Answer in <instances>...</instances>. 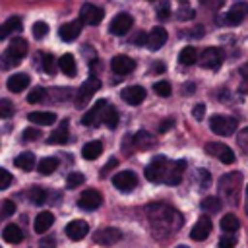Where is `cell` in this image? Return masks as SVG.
I'll use <instances>...</instances> for the list:
<instances>
[{
	"instance_id": "cell-1",
	"label": "cell",
	"mask_w": 248,
	"mask_h": 248,
	"mask_svg": "<svg viewBox=\"0 0 248 248\" xmlns=\"http://www.w3.org/2000/svg\"><path fill=\"white\" fill-rule=\"evenodd\" d=\"M145 213L149 217V223L155 231H165V232H174L182 227V213L176 211L174 207L167 203H149L145 207Z\"/></svg>"
},
{
	"instance_id": "cell-2",
	"label": "cell",
	"mask_w": 248,
	"mask_h": 248,
	"mask_svg": "<svg viewBox=\"0 0 248 248\" xmlns=\"http://www.w3.org/2000/svg\"><path fill=\"white\" fill-rule=\"evenodd\" d=\"M27 54V41L25 39H14L8 48L4 50L2 54V62H4V68H12V66H17L23 56Z\"/></svg>"
},
{
	"instance_id": "cell-3",
	"label": "cell",
	"mask_w": 248,
	"mask_h": 248,
	"mask_svg": "<svg viewBox=\"0 0 248 248\" xmlns=\"http://www.w3.org/2000/svg\"><path fill=\"white\" fill-rule=\"evenodd\" d=\"M240 180H242V176H240L238 172L225 174V176L219 180V190H221V194H223L231 203H236V200H238Z\"/></svg>"
},
{
	"instance_id": "cell-4",
	"label": "cell",
	"mask_w": 248,
	"mask_h": 248,
	"mask_svg": "<svg viewBox=\"0 0 248 248\" xmlns=\"http://www.w3.org/2000/svg\"><path fill=\"white\" fill-rule=\"evenodd\" d=\"M167 169H169L167 157H165V155H155L153 161L145 167V178H147L149 182H165Z\"/></svg>"
},
{
	"instance_id": "cell-5",
	"label": "cell",
	"mask_w": 248,
	"mask_h": 248,
	"mask_svg": "<svg viewBox=\"0 0 248 248\" xmlns=\"http://www.w3.org/2000/svg\"><path fill=\"white\" fill-rule=\"evenodd\" d=\"M209 128L217 136H231L236 130V118L225 116V114H215L209 120Z\"/></svg>"
},
{
	"instance_id": "cell-6",
	"label": "cell",
	"mask_w": 248,
	"mask_h": 248,
	"mask_svg": "<svg viewBox=\"0 0 248 248\" xmlns=\"http://www.w3.org/2000/svg\"><path fill=\"white\" fill-rule=\"evenodd\" d=\"M99 87H101V81H99L97 78H89V79H85V81L79 85L78 93H76V107H78V108H83V107L91 101L93 93L99 91Z\"/></svg>"
},
{
	"instance_id": "cell-7",
	"label": "cell",
	"mask_w": 248,
	"mask_h": 248,
	"mask_svg": "<svg viewBox=\"0 0 248 248\" xmlns=\"http://www.w3.org/2000/svg\"><path fill=\"white\" fill-rule=\"evenodd\" d=\"M205 153L211 157H217L221 163L225 165H232L234 163V153L229 145L221 143V141H207L205 143Z\"/></svg>"
},
{
	"instance_id": "cell-8",
	"label": "cell",
	"mask_w": 248,
	"mask_h": 248,
	"mask_svg": "<svg viewBox=\"0 0 248 248\" xmlns=\"http://www.w3.org/2000/svg\"><path fill=\"white\" fill-rule=\"evenodd\" d=\"M107 107H108V103H107L105 99H99V101L93 105V108H89V110L83 114L81 124L87 126V128L99 126V124L103 122V116H105V108H107Z\"/></svg>"
},
{
	"instance_id": "cell-9",
	"label": "cell",
	"mask_w": 248,
	"mask_h": 248,
	"mask_svg": "<svg viewBox=\"0 0 248 248\" xmlns=\"http://www.w3.org/2000/svg\"><path fill=\"white\" fill-rule=\"evenodd\" d=\"M223 58H225V54H223L221 48H217V46H207V48L200 54V64H202L203 68H207V70H217V68L223 64Z\"/></svg>"
},
{
	"instance_id": "cell-10",
	"label": "cell",
	"mask_w": 248,
	"mask_h": 248,
	"mask_svg": "<svg viewBox=\"0 0 248 248\" xmlns=\"http://www.w3.org/2000/svg\"><path fill=\"white\" fill-rule=\"evenodd\" d=\"M112 184L116 186L118 192L128 194V192H132L138 186V176L132 170H122V172H118V174L112 176Z\"/></svg>"
},
{
	"instance_id": "cell-11",
	"label": "cell",
	"mask_w": 248,
	"mask_h": 248,
	"mask_svg": "<svg viewBox=\"0 0 248 248\" xmlns=\"http://www.w3.org/2000/svg\"><path fill=\"white\" fill-rule=\"evenodd\" d=\"M122 238V232L114 227H105V229H99L95 234H93V240L101 246H110V244H116L118 240Z\"/></svg>"
},
{
	"instance_id": "cell-12",
	"label": "cell",
	"mask_w": 248,
	"mask_h": 248,
	"mask_svg": "<svg viewBox=\"0 0 248 248\" xmlns=\"http://www.w3.org/2000/svg\"><path fill=\"white\" fill-rule=\"evenodd\" d=\"M132 23H134V19H132V16H128V14H116L114 17H112V21H110V25H108V31L112 33V35H126L130 29H132Z\"/></svg>"
},
{
	"instance_id": "cell-13",
	"label": "cell",
	"mask_w": 248,
	"mask_h": 248,
	"mask_svg": "<svg viewBox=\"0 0 248 248\" xmlns=\"http://www.w3.org/2000/svg\"><path fill=\"white\" fill-rule=\"evenodd\" d=\"M184 170H186V161H184V159H178V161L169 163L165 182H167L169 186H176V184H180V180H182V176H184Z\"/></svg>"
},
{
	"instance_id": "cell-14",
	"label": "cell",
	"mask_w": 248,
	"mask_h": 248,
	"mask_svg": "<svg viewBox=\"0 0 248 248\" xmlns=\"http://www.w3.org/2000/svg\"><path fill=\"white\" fill-rule=\"evenodd\" d=\"M103 10L99 6H93V4H83L81 6V12H79V19L87 25H99L101 19H103Z\"/></svg>"
},
{
	"instance_id": "cell-15",
	"label": "cell",
	"mask_w": 248,
	"mask_h": 248,
	"mask_svg": "<svg viewBox=\"0 0 248 248\" xmlns=\"http://www.w3.org/2000/svg\"><path fill=\"white\" fill-rule=\"evenodd\" d=\"M101 203H103V196H101L97 190H85V192H81V196H79V200H78V205H79L81 209H85V211H93V209H97Z\"/></svg>"
},
{
	"instance_id": "cell-16",
	"label": "cell",
	"mask_w": 248,
	"mask_h": 248,
	"mask_svg": "<svg viewBox=\"0 0 248 248\" xmlns=\"http://www.w3.org/2000/svg\"><path fill=\"white\" fill-rule=\"evenodd\" d=\"M248 16V4L246 2H236L225 16V25H238L244 21V17Z\"/></svg>"
},
{
	"instance_id": "cell-17",
	"label": "cell",
	"mask_w": 248,
	"mask_h": 248,
	"mask_svg": "<svg viewBox=\"0 0 248 248\" xmlns=\"http://www.w3.org/2000/svg\"><path fill=\"white\" fill-rule=\"evenodd\" d=\"M87 232H89V225L85 223V221H81V219H76V221H70L68 225H66V234H68V238L70 240H83L85 236H87Z\"/></svg>"
},
{
	"instance_id": "cell-18",
	"label": "cell",
	"mask_w": 248,
	"mask_h": 248,
	"mask_svg": "<svg viewBox=\"0 0 248 248\" xmlns=\"http://www.w3.org/2000/svg\"><path fill=\"white\" fill-rule=\"evenodd\" d=\"M81 19H78V21H70V23H64V25H60V29H58V37L64 41V43H72V41H76L78 39V35L81 33Z\"/></svg>"
},
{
	"instance_id": "cell-19",
	"label": "cell",
	"mask_w": 248,
	"mask_h": 248,
	"mask_svg": "<svg viewBox=\"0 0 248 248\" xmlns=\"http://www.w3.org/2000/svg\"><path fill=\"white\" fill-rule=\"evenodd\" d=\"M110 68H112L114 74H118V76H126V74H130V72L136 68V62H134L130 56L118 54V56H114V58L110 60Z\"/></svg>"
},
{
	"instance_id": "cell-20",
	"label": "cell",
	"mask_w": 248,
	"mask_h": 248,
	"mask_svg": "<svg viewBox=\"0 0 248 248\" xmlns=\"http://www.w3.org/2000/svg\"><path fill=\"white\" fill-rule=\"evenodd\" d=\"M122 99L128 103V105H140V103H143V99H145V89L141 87V85H130V87H126L122 93Z\"/></svg>"
},
{
	"instance_id": "cell-21",
	"label": "cell",
	"mask_w": 248,
	"mask_h": 248,
	"mask_svg": "<svg viewBox=\"0 0 248 248\" xmlns=\"http://www.w3.org/2000/svg\"><path fill=\"white\" fill-rule=\"evenodd\" d=\"M209 232H211V219H209V217H202V219H198L196 225L192 227L190 236L200 242V240H205V238L209 236Z\"/></svg>"
},
{
	"instance_id": "cell-22",
	"label": "cell",
	"mask_w": 248,
	"mask_h": 248,
	"mask_svg": "<svg viewBox=\"0 0 248 248\" xmlns=\"http://www.w3.org/2000/svg\"><path fill=\"white\" fill-rule=\"evenodd\" d=\"M167 39H169V35H167V31L163 27H153L149 31V35H147V48L159 50L167 43Z\"/></svg>"
},
{
	"instance_id": "cell-23",
	"label": "cell",
	"mask_w": 248,
	"mask_h": 248,
	"mask_svg": "<svg viewBox=\"0 0 248 248\" xmlns=\"http://www.w3.org/2000/svg\"><path fill=\"white\" fill-rule=\"evenodd\" d=\"M52 223H54V215H52L50 211H41V213L35 217L33 229H35V232L43 234V232H46V231L52 227Z\"/></svg>"
},
{
	"instance_id": "cell-24",
	"label": "cell",
	"mask_w": 248,
	"mask_h": 248,
	"mask_svg": "<svg viewBox=\"0 0 248 248\" xmlns=\"http://www.w3.org/2000/svg\"><path fill=\"white\" fill-rule=\"evenodd\" d=\"M6 85H8V89L12 93H19V91H23L29 85V76L27 74H14V76L8 78Z\"/></svg>"
},
{
	"instance_id": "cell-25",
	"label": "cell",
	"mask_w": 248,
	"mask_h": 248,
	"mask_svg": "<svg viewBox=\"0 0 248 248\" xmlns=\"http://www.w3.org/2000/svg\"><path fill=\"white\" fill-rule=\"evenodd\" d=\"M21 17H17V16H12V17H8L4 23H2V31H0V39H8L12 33H17V31H21Z\"/></svg>"
},
{
	"instance_id": "cell-26",
	"label": "cell",
	"mask_w": 248,
	"mask_h": 248,
	"mask_svg": "<svg viewBox=\"0 0 248 248\" xmlns=\"http://www.w3.org/2000/svg\"><path fill=\"white\" fill-rule=\"evenodd\" d=\"M27 120H29L31 124L48 126V124H54L56 114H54V112H41V110H35V112H29V114H27Z\"/></svg>"
},
{
	"instance_id": "cell-27",
	"label": "cell",
	"mask_w": 248,
	"mask_h": 248,
	"mask_svg": "<svg viewBox=\"0 0 248 248\" xmlns=\"http://www.w3.org/2000/svg\"><path fill=\"white\" fill-rule=\"evenodd\" d=\"M2 238H4L6 242H10V244H17V242L23 240V232H21V229H19L17 225L12 223V225H6V227H4Z\"/></svg>"
},
{
	"instance_id": "cell-28",
	"label": "cell",
	"mask_w": 248,
	"mask_h": 248,
	"mask_svg": "<svg viewBox=\"0 0 248 248\" xmlns=\"http://www.w3.org/2000/svg\"><path fill=\"white\" fill-rule=\"evenodd\" d=\"M132 143H134L138 149H149V147L155 143V138H153L149 132H145V130H140L138 134H134V138H132Z\"/></svg>"
},
{
	"instance_id": "cell-29",
	"label": "cell",
	"mask_w": 248,
	"mask_h": 248,
	"mask_svg": "<svg viewBox=\"0 0 248 248\" xmlns=\"http://www.w3.org/2000/svg\"><path fill=\"white\" fill-rule=\"evenodd\" d=\"M58 68H60L62 74H66L68 78H74V76H76V60H74V56H72L70 52L62 54L60 60H58Z\"/></svg>"
},
{
	"instance_id": "cell-30",
	"label": "cell",
	"mask_w": 248,
	"mask_h": 248,
	"mask_svg": "<svg viewBox=\"0 0 248 248\" xmlns=\"http://www.w3.org/2000/svg\"><path fill=\"white\" fill-rule=\"evenodd\" d=\"M101 153H103V143H101V141H97V140H93V141L85 143V145H83V149H81V155H83V159H87V161L97 159Z\"/></svg>"
},
{
	"instance_id": "cell-31",
	"label": "cell",
	"mask_w": 248,
	"mask_h": 248,
	"mask_svg": "<svg viewBox=\"0 0 248 248\" xmlns=\"http://www.w3.org/2000/svg\"><path fill=\"white\" fill-rule=\"evenodd\" d=\"M48 143H52V145H60V143H66L68 141V124L66 122H62L48 138Z\"/></svg>"
},
{
	"instance_id": "cell-32",
	"label": "cell",
	"mask_w": 248,
	"mask_h": 248,
	"mask_svg": "<svg viewBox=\"0 0 248 248\" xmlns=\"http://www.w3.org/2000/svg\"><path fill=\"white\" fill-rule=\"evenodd\" d=\"M198 60H200V56H198V50H196L194 46H184V48L180 50V54H178V62L184 64V66H192V64H196Z\"/></svg>"
},
{
	"instance_id": "cell-33",
	"label": "cell",
	"mask_w": 248,
	"mask_h": 248,
	"mask_svg": "<svg viewBox=\"0 0 248 248\" xmlns=\"http://www.w3.org/2000/svg\"><path fill=\"white\" fill-rule=\"evenodd\" d=\"M14 165L19 167V169H23V170H31L33 165H35V155L29 153V151H25V153H21V155H17L14 159Z\"/></svg>"
},
{
	"instance_id": "cell-34",
	"label": "cell",
	"mask_w": 248,
	"mask_h": 248,
	"mask_svg": "<svg viewBox=\"0 0 248 248\" xmlns=\"http://www.w3.org/2000/svg\"><path fill=\"white\" fill-rule=\"evenodd\" d=\"M58 159L56 157H45L43 161H39V172L41 174H52L58 169Z\"/></svg>"
},
{
	"instance_id": "cell-35",
	"label": "cell",
	"mask_w": 248,
	"mask_h": 248,
	"mask_svg": "<svg viewBox=\"0 0 248 248\" xmlns=\"http://www.w3.org/2000/svg\"><path fill=\"white\" fill-rule=\"evenodd\" d=\"M200 205H202V209L207 211V213H217V211L221 209V200H219L217 196H207V198L202 200Z\"/></svg>"
},
{
	"instance_id": "cell-36",
	"label": "cell",
	"mask_w": 248,
	"mask_h": 248,
	"mask_svg": "<svg viewBox=\"0 0 248 248\" xmlns=\"http://www.w3.org/2000/svg\"><path fill=\"white\" fill-rule=\"evenodd\" d=\"M238 227H240V221L232 213H227L225 217H221V229L225 232H234V231H238Z\"/></svg>"
},
{
	"instance_id": "cell-37",
	"label": "cell",
	"mask_w": 248,
	"mask_h": 248,
	"mask_svg": "<svg viewBox=\"0 0 248 248\" xmlns=\"http://www.w3.org/2000/svg\"><path fill=\"white\" fill-rule=\"evenodd\" d=\"M103 124H105V126H108L110 130H112V128H116V124H118V110H116L112 105H108V107L105 108Z\"/></svg>"
},
{
	"instance_id": "cell-38",
	"label": "cell",
	"mask_w": 248,
	"mask_h": 248,
	"mask_svg": "<svg viewBox=\"0 0 248 248\" xmlns=\"http://www.w3.org/2000/svg\"><path fill=\"white\" fill-rule=\"evenodd\" d=\"M29 200L35 203V205H43L46 202V192L41 188V186H33L29 190Z\"/></svg>"
},
{
	"instance_id": "cell-39",
	"label": "cell",
	"mask_w": 248,
	"mask_h": 248,
	"mask_svg": "<svg viewBox=\"0 0 248 248\" xmlns=\"http://www.w3.org/2000/svg\"><path fill=\"white\" fill-rule=\"evenodd\" d=\"M83 180H85V176H83L81 172H70V174H68V178H66V186H68L70 190H74V188L81 186V184H83Z\"/></svg>"
},
{
	"instance_id": "cell-40",
	"label": "cell",
	"mask_w": 248,
	"mask_h": 248,
	"mask_svg": "<svg viewBox=\"0 0 248 248\" xmlns=\"http://www.w3.org/2000/svg\"><path fill=\"white\" fill-rule=\"evenodd\" d=\"M43 70L46 74H54L56 72V62H54V56L52 54H43Z\"/></svg>"
},
{
	"instance_id": "cell-41",
	"label": "cell",
	"mask_w": 248,
	"mask_h": 248,
	"mask_svg": "<svg viewBox=\"0 0 248 248\" xmlns=\"http://www.w3.org/2000/svg\"><path fill=\"white\" fill-rule=\"evenodd\" d=\"M153 91H155L157 95H161V97H169V95H170V83L165 81V79H161V81H157V83L153 85Z\"/></svg>"
},
{
	"instance_id": "cell-42",
	"label": "cell",
	"mask_w": 248,
	"mask_h": 248,
	"mask_svg": "<svg viewBox=\"0 0 248 248\" xmlns=\"http://www.w3.org/2000/svg\"><path fill=\"white\" fill-rule=\"evenodd\" d=\"M43 99H45V89H43V87H33L31 93L27 95V103H31V105L41 103Z\"/></svg>"
},
{
	"instance_id": "cell-43",
	"label": "cell",
	"mask_w": 248,
	"mask_h": 248,
	"mask_svg": "<svg viewBox=\"0 0 248 248\" xmlns=\"http://www.w3.org/2000/svg\"><path fill=\"white\" fill-rule=\"evenodd\" d=\"M12 114H14V105H12V101L0 99V116H2V118H10Z\"/></svg>"
},
{
	"instance_id": "cell-44",
	"label": "cell",
	"mask_w": 248,
	"mask_h": 248,
	"mask_svg": "<svg viewBox=\"0 0 248 248\" xmlns=\"http://www.w3.org/2000/svg\"><path fill=\"white\" fill-rule=\"evenodd\" d=\"M46 33H48V25L45 21H37L33 25V37L35 39H43V37H46Z\"/></svg>"
},
{
	"instance_id": "cell-45",
	"label": "cell",
	"mask_w": 248,
	"mask_h": 248,
	"mask_svg": "<svg viewBox=\"0 0 248 248\" xmlns=\"http://www.w3.org/2000/svg\"><path fill=\"white\" fill-rule=\"evenodd\" d=\"M12 213H16V203H14L12 200H2L0 215H2V217H10Z\"/></svg>"
},
{
	"instance_id": "cell-46",
	"label": "cell",
	"mask_w": 248,
	"mask_h": 248,
	"mask_svg": "<svg viewBox=\"0 0 248 248\" xmlns=\"http://www.w3.org/2000/svg\"><path fill=\"white\" fill-rule=\"evenodd\" d=\"M234 244H236L234 234H225V236H221V240H219V248H234Z\"/></svg>"
},
{
	"instance_id": "cell-47",
	"label": "cell",
	"mask_w": 248,
	"mask_h": 248,
	"mask_svg": "<svg viewBox=\"0 0 248 248\" xmlns=\"http://www.w3.org/2000/svg\"><path fill=\"white\" fill-rule=\"evenodd\" d=\"M236 140H238V145H240V149L248 153V128L240 130V132H238V138H236Z\"/></svg>"
},
{
	"instance_id": "cell-48",
	"label": "cell",
	"mask_w": 248,
	"mask_h": 248,
	"mask_svg": "<svg viewBox=\"0 0 248 248\" xmlns=\"http://www.w3.org/2000/svg\"><path fill=\"white\" fill-rule=\"evenodd\" d=\"M37 138H41V132H39L37 128H25V130H23V140H25V141H33V140H37Z\"/></svg>"
},
{
	"instance_id": "cell-49",
	"label": "cell",
	"mask_w": 248,
	"mask_h": 248,
	"mask_svg": "<svg viewBox=\"0 0 248 248\" xmlns=\"http://www.w3.org/2000/svg\"><path fill=\"white\" fill-rule=\"evenodd\" d=\"M0 176H2V182H0V188L6 190L10 184H12V174L6 170V169H0Z\"/></svg>"
},
{
	"instance_id": "cell-50",
	"label": "cell",
	"mask_w": 248,
	"mask_h": 248,
	"mask_svg": "<svg viewBox=\"0 0 248 248\" xmlns=\"http://www.w3.org/2000/svg\"><path fill=\"white\" fill-rule=\"evenodd\" d=\"M198 176H200V184H202V188H209V184H211V178H209V172H207L205 169H200V172H198Z\"/></svg>"
},
{
	"instance_id": "cell-51",
	"label": "cell",
	"mask_w": 248,
	"mask_h": 248,
	"mask_svg": "<svg viewBox=\"0 0 248 248\" xmlns=\"http://www.w3.org/2000/svg\"><path fill=\"white\" fill-rule=\"evenodd\" d=\"M194 17V10L188 6H180L178 10V19H192Z\"/></svg>"
},
{
	"instance_id": "cell-52",
	"label": "cell",
	"mask_w": 248,
	"mask_h": 248,
	"mask_svg": "<svg viewBox=\"0 0 248 248\" xmlns=\"http://www.w3.org/2000/svg\"><path fill=\"white\" fill-rule=\"evenodd\" d=\"M192 114H194V118H196V120H202V118H203V114H205V105H202V103H198V105L194 107V110H192Z\"/></svg>"
},
{
	"instance_id": "cell-53",
	"label": "cell",
	"mask_w": 248,
	"mask_h": 248,
	"mask_svg": "<svg viewBox=\"0 0 248 248\" xmlns=\"http://www.w3.org/2000/svg\"><path fill=\"white\" fill-rule=\"evenodd\" d=\"M169 16H170V8H169V2L165 0V2L161 4V8H159V17H161V19H167Z\"/></svg>"
},
{
	"instance_id": "cell-54",
	"label": "cell",
	"mask_w": 248,
	"mask_h": 248,
	"mask_svg": "<svg viewBox=\"0 0 248 248\" xmlns=\"http://www.w3.org/2000/svg\"><path fill=\"white\" fill-rule=\"evenodd\" d=\"M134 45H147V35H145L143 31L136 33V37H134Z\"/></svg>"
},
{
	"instance_id": "cell-55",
	"label": "cell",
	"mask_w": 248,
	"mask_h": 248,
	"mask_svg": "<svg viewBox=\"0 0 248 248\" xmlns=\"http://www.w3.org/2000/svg\"><path fill=\"white\" fill-rule=\"evenodd\" d=\"M39 246H41V248H54V238H52V236H46V238H41V242H39Z\"/></svg>"
},
{
	"instance_id": "cell-56",
	"label": "cell",
	"mask_w": 248,
	"mask_h": 248,
	"mask_svg": "<svg viewBox=\"0 0 248 248\" xmlns=\"http://www.w3.org/2000/svg\"><path fill=\"white\" fill-rule=\"evenodd\" d=\"M170 126H172V120H170V118H167V120H163V122H161V126H159V132H167Z\"/></svg>"
},
{
	"instance_id": "cell-57",
	"label": "cell",
	"mask_w": 248,
	"mask_h": 248,
	"mask_svg": "<svg viewBox=\"0 0 248 248\" xmlns=\"http://www.w3.org/2000/svg\"><path fill=\"white\" fill-rule=\"evenodd\" d=\"M151 70L157 72V74H161V72H165V64H163V62H157V64L151 66Z\"/></svg>"
},
{
	"instance_id": "cell-58",
	"label": "cell",
	"mask_w": 248,
	"mask_h": 248,
	"mask_svg": "<svg viewBox=\"0 0 248 248\" xmlns=\"http://www.w3.org/2000/svg\"><path fill=\"white\" fill-rule=\"evenodd\" d=\"M114 167H116V159H110V161H108V163H107V165L103 167V174H105L107 170H110V169H114Z\"/></svg>"
},
{
	"instance_id": "cell-59",
	"label": "cell",
	"mask_w": 248,
	"mask_h": 248,
	"mask_svg": "<svg viewBox=\"0 0 248 248\" xmlns=\"http://www.w3.org/2000/svg\"><path fill=\"white\" fill-rule=\"evenodd\" d=\"M240 76H242V79H248V62L240 68Z\"/></svg>"
},
{
	"instance_id": "cell-60",
	"label": "cell",
	"mask_w": 248,
	"mask_h": 248,
	"mask_svg": "<svg viewBox=\"0 0 248 248\" xmlns=\"http://www.w3.org/2000/svg\"><path fill=\"white\" fill-rule=\"evenodd\" d=\"M240 91H242V93H248V79H242V83H240Z\"/></svg>"
},
{
	"instance_id": "cell-61",
	"label": "cell",
	"mask_w": 248,
	"mask_h": 248,
	"mask_svg": "<svg viewBox=\"0 0 248 248\" xmlns=\"http://www.w3.org/2000/svg\"><path fill=\"white\" fill-rule=\"evenodd\" d=\"M244 209H246V213H248V186H246V203H244Z\"/></svg>"
},
{
	"instance_id": "cell-62",
	"label": "cell",
	"mask_w": 248,
	"mask_h": 248,
	"mask_svg": "<svg viewBox=\"0 0 248 248\" xmlns=\"http://www.w3.org/2000/svg\"><path fill=\"white\" fill-rule=\"evenodd\" d=\"M200 4H207V0H200Z\"/></svg>"
},
{
	"instance_id": "cell-63",
	"label": "cell",
	"mask_w": 248,
	"mask_h": 248,
	"mask_svg": "<svg viewBox=\"0 0 248 248\" xmlns=\"http://www.w3.org/2000/svg\"><path fill=\"white\" fill-rule=\"evenodd\" d=\"M176 248H188V246H184V244H180V246H176Z\"/></svg>"
}]
</instances>
